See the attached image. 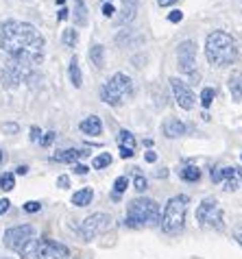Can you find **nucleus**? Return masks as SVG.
Wrapping results in <instances>:
<instances>
[{
  "instance_id": "1",
  "label": "nucleus",
  "mask_w": 242,
  "mask_h": 259,
  "mask_svg": "<svg viewBox=\"0 0 242 259\" xmlns=\"http://www.w3.org/2000/svg\"><path fill=\"white\" fill-rule=\"evenodd\" d=\"M0 50L9 55V59L37 66L44 59V37L33 24L7 20L0 26Z\"/></svg>"
},
{
  "instance_id": "2",
  "label": "nucleus",
  "mask_w": 242,
  "mask_h": 259,
  "mask_svg": "<svg viewBox=\"0 0 242 259\" xmlns=\"http://www.w3.org/2000/svg\"><path fill=\"white\" fill-rule=\"evenodd\" d=\"M205 57H208V61L212 63V66H218V68L236 63V59H238L236 39L225 31L210 33L208 39H205Z\"/></svg>"
},
{
  "instance_id": "3",
  "label": "nucleus",
  "mask_w": 242,
  "mask_h": 259,
  "mask_svg": "<svg viewBox=\"0 0 242 259\" xmlns=\"http://www.w3.org/2000/svg\"><path fill=\"white\" fill-rule=\"evenodd\" d=\"M125 222L131 229H140V227L153 225V222H159V205L153 198H133L129 207H127Z\"/></svg>"
},
{
  "instance_id": "4",
  "label": "nucleus",
  "mask_w": 242,
  "mask_h": 259,
  "mask_svg": "<svg viewBox=\"0 0 242 259\" xmlns=\"http://www.w3.org/2000/svg\"><path fill=\"white\" fill-rule=\"evenodd\" d=\"M188 203L190 198L186 194H179V196H173L164 207V213H162V229L164 233L168 235H175L183 229V222H186V211H188Z\"/></svg>"
},
{
  "instance_id": "5",
  "label": "nucleus",
  "mask_w": 242,
  "mask_h": 259,
  "mask_svg": "<svg viewBox=\"0 0 242 259\" xmlns=\"http://www.w3.org/2000/svg\"><path fill=\"white\" fill-rule=\"evenodd\" d=\"M133 90V81L127 74H123V72H116L107 83L101 88V98L103 103H107L111 107H118L123 105V100L131 94Z\"/></svg>"
},
{
  "instance_id": "6",
  "label": "nucleus",
  "mask_w": 242,
  "mask_h": 259,
  "mask_svg": "<svg viewBox=\"0 0 242 259\" xmlns=\"http://www.w3.org/2000/svg\"><path fill=\"white\" fill-rule=\"evenodd\" d=\"M35 66H31V63L26 61H20V59H9L5 63L3 68V85L7 90H13L18 88L22 81H26V78H31V72H33Z\"/></svg>"
},
{
  "instance_id": "7",
  "label": "nucleus",
  "mask_w": 242,
  "mask_h": 259,
  "mask_svg": "<svg viewBox=\"0 0 242 259\" xmlns=\"http://www.w3.org/2000/svg\"><path fill=\"white\" fill-rule=\"evenodd\" d=\"M196 222L201 227H212V229H223V209L214 198H205L201 205L196 207Z\"/></svg>"
},
{
  "instance_id": "8",
  "label": "nucleus",
  "mask_w": 242,
  "mask_h": 259,
  "mask_svg": "<svg viewBox=\"0 0 242 259\" xmlns=\"http://www.w3.org/2000/svg\"><path fill=\"white\" fill-rule=\"evenodd\" d=\"M109 222H111V218L107 213H92V215H88V218L81 222L79 235L83 237L85 242H90V240H94V237L103 235L105 231H107Z\"/></svg>"
},
{
  "instance_id": "9",
  "label": "nucleus",
  "mask_w": 242,
  "mask_h": 259,
  "mask_svg": "<svg viewBox=\"0 0 242 259\" xmlns=\"http://www.w3.org/2000/svg\"><path fill=\"white\" fill-rule=\"evenodd\" d=\"M177 61H179V70L183 74H188L190 78H198L196 72V41L186 39L179 44L177 50Z\"/></svg>"
},
{
  "instance_id": "10",
  "label": "nucleus",
  "mask_w": 242,
  "mask_h": 259,
  "mask_svg": "<svg viewBox=\"0 0 242 259\" xmlns=\"http://www.w3.org/2000/svg\"><path fill=\"white\" fill-rule=\"evenodd\" d=\"M33 235H35V229L31 225H18V227L7 229L3 240H5V246L9 250H16V253H20V248H22Z\"/></svg>"
},
{
  "instance_id": "11",
  "label": "nucleus",
  "mask_w": 242,
  "mask_h": 259,
  "mask_svg": "<svg viewBox=\"0 0 242 259\" xmlns=\"http://www.w3.org/2000/svg\"><path fill=\"white\" fill-rule=\"evenodd\" d=\"M70 257V248L61 242H55V240H39V246H37V259H68Z\"/></svg>"
},
{
  "instance_id": "12",
  "label": "nucleus",
  "mask_w": 242,
  "mask_h": 259,
  "mask_svg": "<svg viewBox=\"0 0 242 259\" xmlns=\"http://www.w3.org/2000/svg\"><path fill=\"white\" fill-rule=\"evenodd\" d=\"M170 88H173L175 100H177V105H179L181 109H192V107H194V94H192V90L183 81H179V78L173 76L170 78Z\"/></svg>"
},
{
  "instance_id": "13",
  "label": "nucleus",
  "mask_w": 242,
  "mask_h": 259,
  "mask_svg": "<svg viewBox=\"0 0 242 259\" xmlns=\"http://www.w3.org/2000/svg\"><path fill=\"white\" fill-rule=\"evenodd\" d=\"M118 146H120V157L123 159H129V157H133L135 153V138L131 131H127V128H123V131L118 133Z\"/></svg>"
},
{
  "instance_id": "14",
  "label": "nucleus",
  "mask_w": 242,
  "mask_h": 259,
  "mask_svg": "<svg viewBox=\"0 0 242 259\" xmlns=\"http://www.w3.org/2000/svg\"><path fill=\"white\" fill-rule=\"evenodd\" d=\"M162 131L168 140H177V138H181V135H186V124L177 118H168L166 122H164Z\"/></svg>"
},
{
  "instance_id": "15",
  "label": "nucleus",
  "mask_w": 242,
  "mask_h": 259,
  "mask_svg": "<svg viewBox=\"0 0 242 259\" xmlns=\"http://www.w3.org/2000/svg\"><path fill=\"white\" fill-rule=\"evenodd\" d=\"M90 153L88 150H76V148H68V150H59V153L53 155V161H59V163H74L79 161L81 157H88Z\"/></svg>"
},
{
  "instance_id": "16",
  "label": "nucleus",
  "mask_w": 242,
  "mask_h": 259,
  "mask_svg": "<svg viewBox=\"0 0 242 259\" xmlns=\"http://www.w3.org/2000/svg\"><path fill=\"white\" fill-rule=\"evenodd\" d=\"M79 128L85 135H101L103 133V122H101V118H98V116H90V118H85L81 122Z\"/></svg>"
},
{
  "instance_id": "17",
  "label": "nucleus",
  "mask_w": 242,
  "mask_h": 259,
  "mask_svg": "<svg viewBox=\"0 0 242 259\" xmlns=\"http://www.w3.org/2000/svg\"><path fill=\"white\" fill-rule=\"evenodd\" d=\"M227 88H229L233 100H242V72H233L229 76V83H227Z\"/></svg>"
},
{
  "instance_id": "18",
  "label": "nucleus",
  "mask_w": 242,
  "mask_h": 259,
  "mask_svg": "<svg viewBox=\"0 0 242 259\" xmlns=\"http://www.w3.org/2000/svg\"><path fill=\"white\" fill-rule=\"evenodd\" d=\"M92 198H94V192H92V188H83V190L72 194V205H76V207H88L92 203Z\"/></svg>"
},
{
  "instance_id": "19",
  "label": "nucleus",
  "mask_w": 242,
  "mask_h": 259,
  "mask_svg": "<svg viewBox=\"0 0 242 259\" xmlns=\"http://www.w3.org/2000/svg\"><path fill=\"white\" fill-rule=\"evenodd\" d=\"M68 74H70V81H72L74 88H81V85H83V76H81V68H79V59H76V57L70 59Z\"/></svg>"
},
{
  "instance_id": "20",
  "label": "nucleus",
  "mask_w": 242,
  "mask_h": 259,
  "mask_svg": "<svg viewBox=\"0 0 242 259\" xmlns=\"http://www.w3.org/2000/svg\"><path fill=\"white\" fill-rule=\"evenodd\" d=\"M37 246H39V240L31 237L22 248H20V257L22 259H37Z\"/></svg>"
},
{
  "instance_id": "21",
  "label": "nucleus",
  "mask_w": 242,
  "mask_h": 259,
  "mask_svg": "<svg viewBox=\"0 0 242 259\" xmlns=\"http://www.w3.org/2000/svg\"><path fill=\"white\" fill-rule=\"evenodd\" d=\"M179 177L188 183H196L198 179H201V170H198L196 165H183V168L179 170Z\"/></svg>"
},
{
  "instance_id": "22",
  "label": "nucleus",
  "mask_w": 242,
  "mask_h": 259,
  "mask_svg": "<svg viewBox=\"0 0 242 259\" xmlns=\"http://www.w3.org/2000/svg\"><path fill=\"white\" fill-rule=\"evenodd\" d=\"M74 22L79 26L88 24V7L83 0H74Z\"/></svg>"
},
{
  "instance_id": "23",
  "label": "nucleus",
  "mask_w": 242,
  "mask_h": 259,
  "mask_svg": "<svg viewBox=\"0 0 242 259\" xmlns=\"http://www.w3.org/2000/svg\"><path fill=\"white\" fill-rule=\"evenodd\" d=\"M90 61L94 63L96 68H103L105 66V48L101 44H94L90 48Z\"/></svg>"
},
{
  "instance_id": "24",
  "label": "nucleus",
  "mask_w": 242,
  "mask_h": 259,
  "mask_svg": "<svg viewBox=\"0 0 242 259\" xmlns=\"http://www.w3.org/2000/svg\"><path fill=\"white\" fill-rule=\"evenodd\" d=\"M13 188H16V177H13V172H5V175L0 177V190L11 192Z\"/></svg>"
},
{
  "instance_id": "25",
  "label": "nucleus",
  "mask_w": 242,
  "mask_h": 259,
  "mask_svg": "<svg viewBox=\"0 0 242 259\" xmlns=\"http://www.w3.org/2000/svg\"><path fill=\"white\" fill-rule=\"evenodd\" d=\"M92 165H94L96 170H103V168H107V165H111V155H109V153H103V155L94 157V161H92Z\"/></svg>"
},
{
  "instance_id": "26",
  "label": "nucleus",
  "mask_w": 242,
  "mask_h": 259,
  "mask_svg": "<svg viewBox=\"0 0 242 259\" xmlns=\"http://www.w3.org/2000/svg\"><path fill=\"white\" fill-rule=\"evenodd\" d=\"M61 39H63V44H66V46H74L76 39H79V33H76L74 28H66L63 35H61Z\"/></svg>"
},
{
  "instance_id": "27",
  "label": "nucleus",
  "mask_w": 242,
  "mask_h": 259,
  "mask_svg": "<svg viewBox=\"0 0 242 259\" xmlns=\"http://www.w3.org/2000/svg\"><path fill=\"white\" fill-rule=\"evenodd\" d=\"M127 188H129V179H127V177H118L116 183H113V194L120 196L123 192H127Z\"/></svg>"
},
{
  "instance_id": "28",
  "label": "nucleus",
  "mask_w": 242,
  "mask_h": 259,
  "mask_svg": "<svg viewBox=\"0 0 242 259\" xmlns=\"http://www.w3.org/2000/svg\"><path fill=\"white\" fill-rule=\"evenodd\" d=\"M212 103H214V90H212V88H205V90L201 92V105H203V107H210Z\"/></svg>"
},
{
  "instance_id": "29",
  "label": "nucleus",
  "mask_w": 242,
  "mask_h": 259,
  "mask_svg": "<svg viewBox=\"0 0 242 259\" xmlns=\"http://www.w3.org/2000/svg\"><path fill=\"white\" fill-rule=\"evenodd\" d=\"M133 185H135V190H138V192H144V190L148 188V181H146V177L138 175V177L133 179Z\"/></svg>"
},
{
  "instance_id": "30",
  "label": "nucleus",
  "mask_w": 242,
  "mask_h": 259,
  "mask_svg": "<svg viewBox=\"0 0 242 259\" xmlns=\"http://www.w3.org/2000/svg\"><path fill=\"white\" fill-rule=\"evenodd\" d=\"M0 128H3V133H5V135H13V133H18V131H20V126L16 124V122H5V124L0 126Z\"/></svg>"
},
{
  "instance_id": "31",
  "label": "nucleus",
  "mask_w": 242,
  "mask_h": 259,
  "mask_svg": "<svg viewBox=\"0 0 242 259\" xmlns=\"http://www.w3.org/2000/svg\"><path fill=\"white\" fill-rule=\"evenodd\" d=\"M55 138H57V133L55 131H48V133H44L39 138V144H42V146H51V144L55 142Z\"/></svg>"
},
{
  "instance_id": "32",
  "label": "nucleus",
  "mask_w": 242,
  "mask_h": 259,
  "mask_svg": "<svg viewBox=\"0 0 242 259\" xmlns=\"http://www.w3.org/2000/svg\"><path fill=\"white\" fill-rule=\"evenodd\" d=\"M39 209H42V205L37 203V200H28V203H24V211H28V213H35Z\"/></svg>"
},
{
  "instance_id": "33",
  "label": "nucleus",
  "mask_w": 242,
  "mask_h": 259,
  "mask_svg": "<svg viewBox=\"0 0 242 259\" xmlns=\"http://www.w3.org/2000/svg\"><path fill=\"white\" fill-rule=\"evenodd\" d=\"M168 20H170L173 24H177V22H181V20H183V13H181V11H170Z\"/></svg>"
},
{
  "instance_id": "34",
  "label": "nucleus",
  "mask_w": 242,
  "mask_h": 259,
  "mask_svg": "<svg viewBox=\"0 0 242 259\" xmlns=\"http://www.w3.org/2000/svg\"><path fill=\"white\" fill-rule=\"evenodd\" d=\"M210 177H212V181H214V183H220V181H223V172H220V168H214V170H212V172H210Z\"/></svg>"
},
{
  "instance_id": "35",
  "label": "nucleus",
  "mask_w": 242,
  "mask_h": 259,
  "mask_svg": "<svg viewBox=\"0 0 242 259\" xmlns=\"http://www.w3.org/2000/svg\"><path fill=\"white\" fill-rule=\"evenodd\" d=\"M140 3H142V0H123V7H125V9H138Z\"/></svg>"
},
{
  "instance_id": "36",
  "label": "nucleus",
  "mask_w": 242,
  "mask_h": 259,
  "mask_svg": "<svg viewBox=\"0 0 242 259\" xmlns=\"http://www.w3.org/2000/svg\"><path fill=\"white\" fill-rule=\"evenodd\" d=\"M103 13H105L107 18H111L113 13H116V9H113V5H111V3H105V5H103Z\"/></svg>"
},
{
  "instance_id": "37",
  "label": "nucleus",
  "mask_w": 242,
  "mask_h": 259,
  "mask_svg": "<svg viewBox=\"0 0 242 259\" xmlns=\"http://www.w3.org/2000/svg\"><path fill=\"white\" fill-rule=\"evenodd\" d=\"M9 207H11V203H9V200H7V198H0V215L9 211Z\"/></svg>"
},
{
  "instance_id": "38",
  "label": "nucleus",
  "mask_w": 242,
  "mask_h": 259,
  "mask_svg": "<svg viewBox=\"0 0 242 259\" xmlns=\"http://www.w3.org/2000/svg\"><path fill=\"white\" fill-rule=\"evenodd\" d=\"M57 185H59V188H70V179L66 175H61L59 179H57Z\"/></svg>"
},
{
  "instance_id": "39",
  "label": "nucleus",
  "mask_w": 242,
  "mask_h": 259,
  "mask_svg": "<svg viewBox=\"0 0 242 259\" xmlns=\"http://www.w3.org/2000/svg\"><path fill=\"white\" fill-rule=\"evenodd\" d=\"M88 165H83V163H74V172L76 175H88Z\"/></svg>"
},
{
  "instance_id": "40",
  "label": "nucleus",
  "mask_w": 242,
  "mask_h": 259,
  "mask_svg": "<svg viewBox=\"0 0 242 259\" xmlns=\"http://www.w3.org/2000/svg\"><path fill=\"white\" fill-rule=\"evenodd\" d=\"M39 138H42V131H39L37 126H33V128H31V140H33V142H39Z\"/></svg>"
},
{
  "instance_id": "41",
  "label": "nucleus",
  "mask_w": 242,
  "mask_h": 259,
  "mask_svg": "<svg viewBox=\"0 0 242 259\" xmlns=\"http://www.w3.org/2000/svg\"><path fill=\"white\" fill-rule=\"evenodd\" d=\"M144 159H146L148 163H155V161H157V155H155V153H151V150H148V153L144 155Z\"/></svg>"
},
{
  "instance_id": "42",
  "label": "nucleus",
  "mask_w": 242,
  "mask_h": 259,
  "mask_svg": "<svg viewBox=\"0 0 242 259\" xmlns=\"http://www.w3.org/2000/svg\"><path fill=\"white\" fill-rule=\"evenodd\" d=\"M175 3H179V0H157L159 7H170V5H175Z\"/></svg>"
},
{
  "instance_id": "43",
  "label": "nucleus",
  "mask_w": 242,
  "mask_h": 259,
  "mask_svg": "<svg viewBox=\"0 0 242 259\" xmlns=\"http://www.w3.org/2000/svg\"><path fill=\"white\" fill-rule=\"evenodd\" d=\"M155 177H157V179H166V177H168V170H166V168H162V170L155 172Z\"/></svg>"
},
{
  "instance_id": "44",
  "label": "nucleus",
  "mask_w": 242,
  "mask_h": 259,
  "mask_svg": "<svg viewBox=\"0 0 242 259\" xmlns=\"http://www.w3.org/2000/svg\"><path fill=\"white\" fill-rule=\"evenodd\" d=\"M233 235H236V240H238V244H242V225L236 229V231H233Z\"/></svg>"
},
{
  "instance_id": "45",
  "label": "nucleus",
  "mask_w": 242,
  "mask_h": 259,
  "mask_svg": "<svg viewBox=\"0 0 242 259\" xmlns=\"http://www.w3.org/2000/svg\"><path fill=\"white\" fill-rule=\"evenodd\" d=\"M68 18V9H59V16H57V20H66Z\"/></svg>"
},
{
  "instance_id": "46",
  "label": "nucleus",
  "mask_w": 242,
  "mask_h": 259,
  "mask_svg": "<svg viewBox=\"0 0 242 259\" xmlns=\"http://www.w3.org/2000/svg\"><path fill=\"white\" fill-rule=\"evenodd\" d=\"M16 172H18V175H26V172H28V168H26V165H20V168H18Z\"/></svg>"
},
{
  "instance_id": "47",
  "label": "nucleus",
  "mask_w": 242,
  "mask_h": 259,
  "mask_svg": "<svg viewBox=\"0 0 242 259\" xmlns=\"http://www.w3.org/2000/svg\"><path fill=\"white\" fill-rule=\"evenodd\" d=\"M238 179H240V181H242V168H238Z\"/></svg>"
},
{
  "instance_id": "48",
  "label": "nucleus",
  "mask_w": 242,
  "mask_h": 259,
  "mask_svg": "<svg viewBox=\"0 0 242 259\" xmlns=\"http://www.w3.org/2000/svg\"><path fill=\"white\" fill-rule=\"evenodd\" d=\"M3 159H5V155H3V150H0V163H3Z\"/></svg>"
},
{
  "instance_id": "49",
  "label": "nucleus",
  "mask_w": 242,
  "mask_h": 259,
  "mask_svg": "<svg viewBox=\"0 0 242 259\" xmlns=\"http://www.w3.org/2000/svg\"><path fill=\"white\" fill-rule=\"evenodd\" d=\"M63 3H66V0H57V5H63Z\"/></svg>"
},
{
  "instance_id": "50",
  "label": "nucleus",
  "mask_w": 242,
  "mask_h": 259,
  "mask_svg": "<svg viewBox=\"0 0 242 259\" xmlns=\"http://www.w3.org/2000/svg\"><path fill=\"white\" fill-rule=\"evenodd\" d=\"M105 3H111V0H105Z\"/></svg>"
},
{
  "instance_id": "51",
  "label": "nucleus",
  "mask_w": 242,
  "mask_h": 259,
  "mask_svg": "<svg viewBox=\"0 0 242 259\" xmlns=\"http://www.w3.org/2000/svg\"><path fill=\"white\" fill-rule=\"evenodd\" d=\"M240 159H242V155H240Z\"/></svg>"
},
{
  "instance_id": "52",
  "label": "nucleus",
  "mask_w": 242,
  "mask_h": 259,
  "mask_svg": "<svg viewBox=\"0 0 242 259\" xmlns=\"http://www.w3.org/2000/svg\"><path fill=\"white\" fill-rule=\"evenodd\" d=\"M3 259H7V257H3Z\"/></svg>"
}]
</instances>
